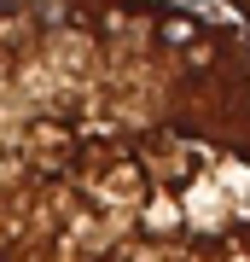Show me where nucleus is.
I'll return each mask as SVG.
<instances>
[{
	"label": "nucleus",
	"mask_w": 250,
	"mask_h": 262,
	"mask_svg": "<svg viewBox=\"0 0 250 262\" xmlns=\"http://www.w3.org/2000/svg\"><path fill=\"white\" fill-rule=\"evenodd\" d=\"M0 262H250V0H0Z\"/></svg>",
	"instance_id": "obj_1"
}]
</instances>
